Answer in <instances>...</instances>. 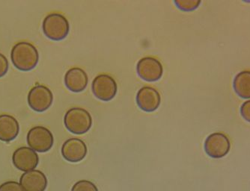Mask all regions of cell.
I'll return each instance as SVG.
<instances>
[{"instance_id": "obj_1", "label": "cell", "mask_w": 250, "mask_h": 191, "mask_svg": "<svg viewBox=\"0 0 250 191\" xmlns=\"http://www.w3.org/2000/svg\"><path fill=\"white\" fill-rule=\"evenodd\" d=\"M11 62L18 70L27 72L37 66L39 54L36 46L29 42H19L12 48Z\"/></svg>"}, {"instance_id": "obj_2", "label": "cell", "mask_w": 250, "mask_h": 191, "mask_svg": "<svg viewBox=\"0 0 250 191\" xmlns=\"http://www.w3.org/2000/svg\"><path fill=\"white\" fill-rule=\"evenodd\" d=\"M64 123L67 130L75 134L86 133L92 127V118L89 112L82 108H72L66 112Z\"/></svg>"}, {"instance_id": "obj_3", "label": "cell", "mask_w": 250, "mask_h": 191, "mask_svg": "<svg viewBox=\"0 0 250 191\" xmlns=\"http://www.w3.org/2000/svg\"><path fill=\"white\" fill-rule=\"evenodd\" d=\"M42 29L48 38L58 41L67 37L70 30V24L62 15L53 13L43 19Z\"/></svg>"}, {"instance_id": "obj_4", "label": "cell", "mask_w": 250, "mask_h": 191, "mask_svg": "<svg viewBox=\"0 0 250 191\" xmlns=\"http://www.w3.org/2000/svg\"><path fill=\"white\" fill-rule=\"evenodd\" d=\"M28 145L37 153H46L53 147L54 143L53 134L46 127L42 126L32 128L26 136Z\"/></svg>"}, {"instance_id": "obj_5", "label": "cell", "mask_w": 250, "mask_h": 191, "mask_svg": "<svg viewBox=\"0 0 250 191\" xmlns=\"http://www.w3.org/2000/svg\"><path fill=\"white\" fill-rule=\"evenodd\" d=\"M92 89L98 99L107 102L115 97L117 93V83L110 76L101 74L94 78Z\"/></svg>"}, {"instance_id": "obj_6", "label": "cell", "mask_w": 250, "mask_h": 191, "mask_svg": "<svg viewBox=\"0 0 250 191\" xmlns=\"http://www.w3.org/2000/svg\"><path fill=\"white\" fill-rule=\"evenodd\" d=\"M27 101L32 110L43 112L47 111L53 103V93L47 87L37 85L29 91Z\"/></svg>"}, {"instance_id": "obj_7", "label": "cell", "mask_w": 250, "mask_h": 191, "mask_svg": "<svg viewBox=\"0 0 250 191\" xmlns=\"http://www.w3.org/2000/svg\"><path fill=\"white\" fill-rule=\"evenodd\" d=\"M231 143L228 136L223 133L210 134L205 141V150L209 156L220 158L228 154Z\"/></svg>"}, {"instance_id": "obj_8", "label": "cell", "mask_w": 250, "mask_h": 191, "mask_svg": "<svg viewBox=\"0 0 250 191\" xmlns=\"http://www.w3.org/2000/svg\"><path fill=\"white\" fill-rule=\"evenodd\" d=\"M12 162L17 169L22 172L33 171L37 167L39 157L36 152L30 147H22L17 149L12 155Z\"/></svg>"}, {"instance_id": "obj_9", "label": "cell", "mask_w": 250, "mask_h": 191, "mask_svg": "<svg viewBox=\"0 0 250 191\" xmlns=\"http://www.w3.org/2000/svg\"><path fill=\"white\" fill-rule=\"evenodd\" d=\"M136 71L140 78L147 81H155L162 77L164 69L161 61L152 57L140 59L136 65Z\"/></svg>"}, {"instance_id": "obj_10", "label": "cell", "mask_w": 250, "mask_h": 191, "mask_svg": "<svg viewBox=\"0 0 250 191\" xmlns=\"http://www.w3.org/2000/svg\"><path fill=\"white\" fill-rule=\"evenodd\" d=\"M61 152L63 158L66 161L72 163L80 162L86 155V144L81 139L73 137L63 143Z\"/></svg>"}, {"instance_id": "obj_11", "label": "cell", "mask_w": 250, "mask_h": 191, "mask_svg": "<svg viewBox=\"0 0 250 191\" xmlns=\"http://www.w3.org/2000/svg\"><path fill=\"white\" fill-rule=\"evenodd\" d=\"M136 103L145 112H154L161 105V94L152 87L145 86L136 94Z\"/></svg>"}, {"instance_id": "obj_12", "label": "cell", "mask_w": 250, "mask_h": 191, "mask_svg": "<svg viewBox=\"0 0 250 191\" xmlns=\"http://www.w3.org/2000/svg\"><path fill=\"white\" fill-rule=\"evenodd\" d=\"M47 184V177L39 170L24 172L20 178V185L25 191H45Z\"/></svg>"}, {"instance_id": "obj_13", "label": "cell", "mask_w": 250, "mask_h": 191, "mask_svg": "<svg viewBox=\"0 0 250 191\" xmlns=\"http://www.w3.org/2000/svg\"><path fill=\"white\" fill-rule=\"evenodd\" d=\"M88 78L86 73L80 67H73L67 70L64 76V84L72 92H81L86 88Z\"/></svg>"}, {"instance_id": "obj_14", "label": "cell", "mask_w": 250, "mask_h": 191, "mask_svg": "<svg viewBox=\"0 0 250 191\" xmlns=\"http://www.w3.org/2000/svg\"><path fill=\"white\" fill-rule=\"evenodd\" d=\"M20 126L14 116L8 115H0V140L8 142L15 140L19 134Z\"/></svg>"}, {"instance_id": "obj_15", "label": "cell", "mask_w": 250, "mask_h": 191, "mask_svg": "<svg viewBox=\"0 0 250 191\" xmlns=\"http://www.w3.org/2000/svg\"><path fill=\"white\" fill-rule=\"evenodd\" d=\"M233 87L241 97L250 98V70L239 72L234 77Z\"/></svg>"}, {"instance_id": "obj_16", "label": "cell", "mask_w": 250, "mask_h": 191, "mask_svg": "<svg viewBox=\"0 0 250 191\" xmlns=\"http://www.w3.org/2000/svg\"><path fill=\"white\" fill-rule=\"evenodd\" d=\"M175 5L183 11H192L200 5V0H175Z\"/></svg>"}, {"instance_id": "obj_17", "label": "cell", "mask_w": 250, "mask_h": 191, "mask_svg": "<svg viewBox=\"0 0 250 191\" xmlns=\"http://www.w3.org/2000/svg\"><path fill=\"white\" fill-rule=\"evenodd\" d=\"M71 191H98L95 184L88 180H81L76 182Z\"/></svg>"}, {"instance_id": "obj_18", "label": "cell", "mask_w": 250, "mask_h": 191, "mask_svg": "<svg viewBox=\"0 0 250 191\" xmlns=\"http://www.w3.org/2000/svg\"><path fill=\"white\" fill-rule=\"evenodd\" d=\"M0 191H25L20 183L15 181H9L0 185Z\"/></svg>"}, {"instance_id": "obj_19", "label": "cell", "mask_w": 250, "mask_h": 191, "mask_svg": "<svg viewBox=\"0 0 250 191\" xmlns=\"http://www.w3.org/2000/svg\"><path fill=\"white\" fill-rule=\"evenodd\" d=\"M8 70V61L4 55L0 53V78L7 74Z\"/></svg>"}, {"instance_id": "obj_20", "label": "cell", "mask_w": 250, "mask_h": 191, "mask_svg": "<svg viewBox=\"0 0 250 191\" xmlns=\"http://www.w3.org/2000/svg\"><path fill=\"white\" fill-rule=\"evenodd\" d=\"M241 114L246 120L250 122V99L245 101L241 105Z\"/></svg>"}]
</instances>
